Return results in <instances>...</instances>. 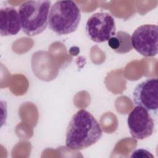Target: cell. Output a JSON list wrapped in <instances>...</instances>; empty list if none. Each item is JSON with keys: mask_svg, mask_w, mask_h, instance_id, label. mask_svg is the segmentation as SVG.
Wrapping results in <instances>:
<instances>
[{"mask_svg": "<svg viewBox=\"0 0 158 158\" xmlns=\"http://www.w3.org/2000/svg\"><path fill=\"white\" fill-rule=\"evenodd\" d=\"M102 130L94 116L85 109L77 111L72 117L66 131L65 145L75 151L87 148L97 143Z\"/></svg>", "mask_w": 158, "mask_h": 158, "instance_id": "cell-1", "label": "cell"}, {"mask_svg": "<svg viewBox=\"0 0 158 158\" xmlns=\"http://www.w3.org/2000/svg\"><path fill=\"white\" fill-rule=\"evenodd\" d=\"M51 1H27L19 7V15L22 31L28 36L42 33L47 27Z\"/></svg>", "mask_w": 158, "mask_h": 158, "instance_id": "cell-2", "label": "cell"}, {"mask_svg": "<svg viewBox=\"0 0 158 158\" xmlns=\"http://www.w3.org/2000/svg\"><path fill=\"white\" fill-rule=\"evenodd\" d=\"M80 19V9L74 1H57L49 10L48 25L56 34L67 35L77 30Z\"/></svg>", "mask_w": 158, "mask_h": 158, "instance_id": "cell-3", "label": "cell"}, {"mask_svg": "<svg viewBox=\"0 0 158 158\" xmlns=\"http://www.w3.org/2000/svg\"><path fill=\"white\" fill-rule=\"evenodd\" d=\"M85 29L91 40L102 43L108 41L115 34V20L109 13L97 12L89 17Z\"/></svg>", "mask_w": 158, "mask_h": 158, "instance_id": "cell-4", "label": "cell"}, {"mask_svg": "<svg viewBox=\"0 0 158 158\" xmlns=\"http://www.w3.org/2000/svg\"><path fill=\"white\" fill-rule=\"evenodd\" d=\"M158 27L154 24L138 27L131 36V43L138 52L145 57H153L157 54Z\"/></svg>", "mask_w": 158, "mask_h": 158, "instance_id": "cell-5", "label": "cell"}, {"mask_svg": "<svg viewBox=\"0 0 158 158\" xmlns=\"http://www.w3.org/2000/svg\"><path fill=\"white\" fill-rule=\"evenodd\" d=\"M127 124L132 138L143 139L152 135L155 122L151 114L143 107L136 106L130 112Z\"/></svg>", "mask_w": 158, "mask_h": 158, "instance_id": "cell-6", "label": "cell"}, {"mask_svg": "<svg viewBox=\"0 0 158 158\" xmlns=\"http://www.w3.org/2000/svg\"><path fill=\"white\" fill-rule=\"evenodd\" d=\"M157 78H148L138 84L133 93L135 105L144 107L155 115L157 113Z\"/></svg>", "mask_w": 158, "mask_h": 158, "instance_id": "cell-7", "label": "cell"}, {"mask_svg": "<svg viewBox=\"0 0 158 158\" xmlns=\"http://www.w3.org/2000/svg\"><path fill=\"white\" fill-rule=\"evenodd\" d=\"M21 28L19 12L12 7L0 9V33L1 36L17 35Z\"/></svg>", "mask_w": 158, "mask_h": 158, "instance_id": "cell-8", "label": "cell"}, {"mask_svg": "<svg viewBox=\"0 0 158 158\" xmlns=\"http://www.w3.org/2000/svg\"><path fill=\"white\" fill-rule=\"evenodd\" d=\"M108 45L115 52L124 54L132 49L130 35L123 31H118L108 40Z\"/></svg>", "mask_w": 158, "mask_h": 158, "instance_id": "cell-9", "label": "cell"}]
</instances>
